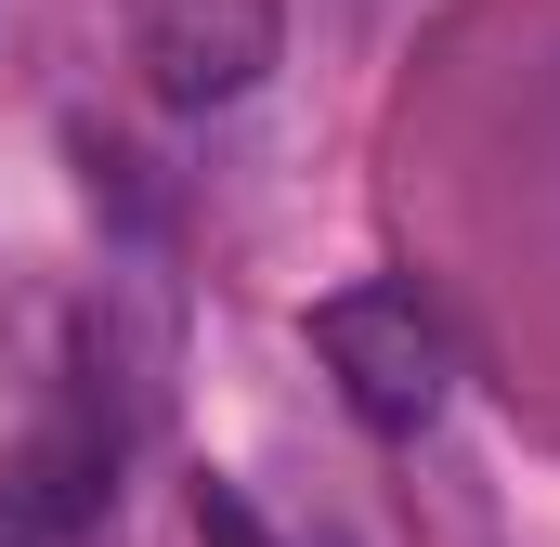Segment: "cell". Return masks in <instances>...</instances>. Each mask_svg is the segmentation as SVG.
I'll return each mask as SVG.
<instances>
[{
	"instance_id": "cell-3",
	"label": "cell",
	"mask_w": 560,
	"mask_h": 547,
	"mask_svg": "<svg viewBox=\"0 0 560 547\" xmlns=\"http://www.w3.org/2000/svg\"><path fill=\"white\" fill-rule=\"evenodd\" d=\"M196 547H275V535H261V509L235 482H196Z\"/></svg>"
},
{
	"instance_id": "cell-4",
	"label": "cell",
	"mask_w": 560,
	"mask_h": 547,
	"mask_svg": "<svg viewBox=\"0 0 560 547\" xmlns=\"http://www.w3.org/2000/svg\"><path fill=\"white\" fill-rule=\"evenodd\" d=\"M0 547H26V535H0Z\"/></svg>"
},
{
	"instance_id": "cell-2",
	"label": "cell",
	"mask_w": 560,
	"mask_h": 547,
	"mask_svg": "<svg viewBox=\"0 0 560 547\" xmlns=\"http://www.w3.org/2000/svg\"><path fill=\"white\" fill-rule=\"evenodd\" d=\"M131 53H143V92L156 105L222 118V105H248L287 66V0H143Z\"/></svg>"
},
{
	"instance_id": "cell-1",
	"label": "cell",
	"mask_w": 560,
	"mask_h": 547,
	"mask_svg": "<svg viewBox=\"0 0 560 547\" xmlns=\"http://www.w3.org/2000/svg\"><path fill=\"white\" fill-rule=\"evenodd\" d=\"M313 365L339 379V405L392 443H418L430 417L456 405V339L430 326L418 287H326L313 300Z\"/></svg>"
}]
</instances>
